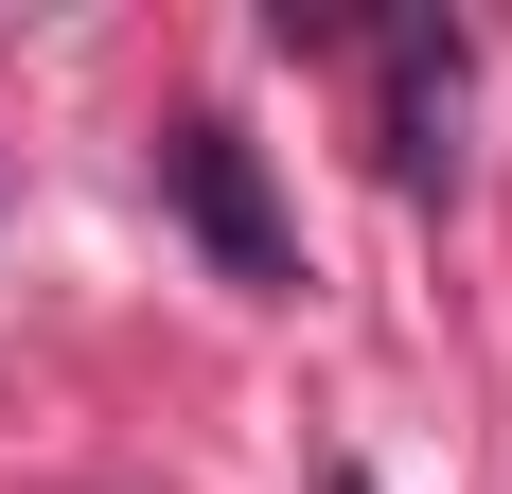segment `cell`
Listing matches in <instances>:
<instances>
[{"instance_id":"7a4b0ae2","label":"cell","mask_w":512,"mask_h":494,"mask_svg":"<svg viewBox=\"0 0 512 494\" xmlns=\"http://www.w3.org/2000/svg\"><path fill=\"white\" fill-rule=\"evenodd\" d=\"M460 89H477V36L460 18H389V177H460Z\"/></svg>"},{"instance_id":"6da1fadb","label":"cell","mask_w":512,"mask_h":494,"mask_svg":"<svg viewBox=\"0 0 512 494\" xmlns=\"http://www.w3.org/2000/svg\"><path fill=\"white\" fill-rule=\"evenodd\" d=\"M159 195H177V230L212 247V283H248V300H283L301 283V230H283V195H265V159H248V124H159Z\"/></svg>"}]
</instances>
